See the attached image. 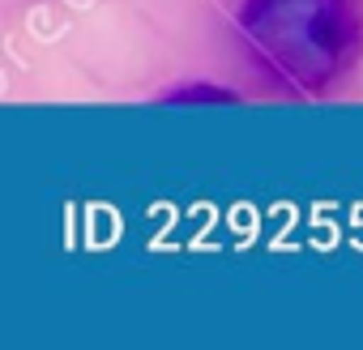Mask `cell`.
<instances>
[{"instance_id":"1","label":"cell","mask_w":363,"mask_h":350,"mask_svg":"<svg viewBox=\"0 0 363 350\" xmlns=\"http://www.w3.org/2000/svg\"><path fill=\"white\" fill-rule=\"evenodd\" d=\"M240 30L252 56L295 90L329 86L359 39L350 0H248Z\"/></svg>"},{"instance_id":"2","label":"cell","mask_w":363,"mask_h":350,"mask_svg":"<svg viewBox=\"0 0 363 350\" xmlns=\"http://www.w3.org/2000/svg\"><path fill=\"white\" fill-rule=\"evenodd\" d=\"M197 98H218V103H235V94H227V90H210V86H193V90H175V94H167V103H197Z\"/></svg>"}]
</instances>
